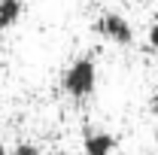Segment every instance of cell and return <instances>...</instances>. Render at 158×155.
<instances>
[{"mask_svg": "<svg viewBox=\"0 0 158 155\" xmlns=\"http://www.w3.org/2000/svg\"><path fill=\"white\" fill-rule=\"evenodd\" d=\"M149 49H152V52H158V21L149 27Z\"/></svg>", "mask_w": 158, "mask_h": 155, "instance_id": "8992f818", "label": "cell"}, {"mask_svg": "<svg viewBox=\"0 0 158 155\" xmlns=\"http://www.w3.org/2000/svg\"><path fill=\"white\" fill-rule=\"evenodd\" d=\"M21 9H24V0H0V21H3L6 27H12V24L19 21Z\"/></svg>", "mask_w": 158, "mask_h": 155, "instance_id": "277c9868", "label": "cell"}, {"mask_svg": "<svg viewBox=\"0 0 158 155\" xmlns=\"http://www.w3.org/2000/svg\"><path fill=\"white\" fill-rule=\"evenodd\" d=\"M94 31H98L103 40L116 43V46H131V43H134V27H131V21L125 19V15H118V12H103V15L94 21Z\"/></svg>", "mask_w": 158, "mask_h": 155, "instance_id": "7a4b0ae2", "label": "cell"}, {"mask_svg": "<svg viewBox=\"0 0 158 155\" xmlns=\"http://www.w3.org/2000/svg\"><path fill=\"white\" fill-rule=\"evenodd\" d=\"M61 85H64V91L70 97H88L94 91V85H98V64L94 58H76L67 70H64V76H61Z\"/></svg>", "mask_w": 158, "mask_h": 155, "instance_id": "6da1fadb", "label": "cell"}, {"mask_svg": "<svg viewBox=\"0 0 158 155\" xmlns=\"http://www.w3.org/2000/svg\"><path fill=\"white\" fill-rule=\"evenodd\" d=\"M9 155H37V146H34V143H19Z\"/></svg>", "mask_w": 158, "mask_h": 155, "instance_id": "5b68a950", "label": "cell"}, {"mask_svg": "<svg viewBox=\"0 0 158 155\" xmlns=\"http://www.w3.org/2000/svg\"><path fill=\"white\" fill-rule=\"evenodd\" d=\"M3 34H6V24H3V21H0V37H3Z\"/></svg>", "mask_w": 158, "mask_h": 155, "instance_id": "52a82bcc", "label": "cell"}, {"mask_svg": "<svg viewBox=\"0 0 158 155\" xmlns=\"http://www.w3.org/2000/svg\"><path fill=\"white\" fill-rule=\"evenodd\" d=\"M0 155H9V152H6V149H3V143H0Z\"/></svg>", "mask_w": 158, "mask_h": 155, "instance_id": "ba28073f", "label": "cell"}, {"mask_svg": "<svg viewBox=\"0 0 158 155\" xmlns=\"http://www.w3.org/2000/svg\"><path fill=\"white\" fill-rule=\"evenodd\" d=\"M118 146V140L110 131H88L82 137V152L85 155H113Z\"/></svg>", "mask_w": 158, "mask_h": 155, "instance_id": "3957f363", "label": "cell"}]
</instances>
